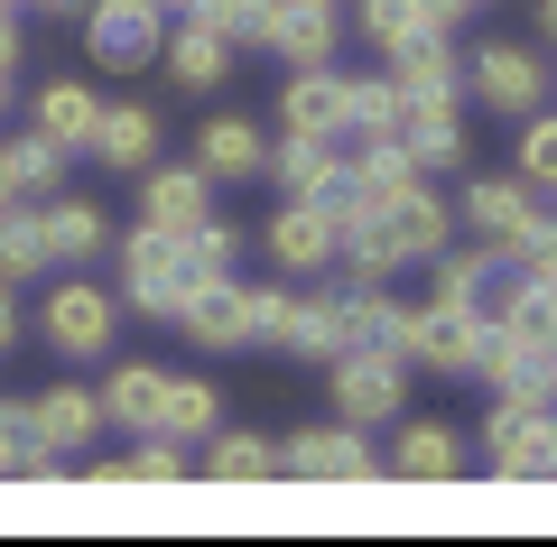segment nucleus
I'll list each match as a JSON object with an SVG mask.
<instances>
[{
    "label": "nucleus",
    "mask_w": 557,
    "mask_h": 547,
    "mask_svg": "<svg viewBox=\"0 0 557 547\" xmlns=\"http://www.w3.org/2000/svg\"><path fill=\"white\" fill-rule=\"evenodd\" d=\"M446 233H456V214L428 196V176H409L391 196H344L335 260H354V278H391V270H409V260H437Z\"/></svg>",
    "instance_id": "nucleus-1"
},
{
    "label": "nucleus",
    "mask_w": 557,
    "mask_h": 547,
    "mask_svg": "<svg viewBox=\"0 0 557 547\" xmlns=\"http://www.w3.org/2000/svg\"><path fill=\"white\" fill-rule=\"evenodd\" d=\"M483 464H493V483H557V409L548 399H493Z\"/></svg>",
    "instance_id": "nucleus-2"
},
{
    "label": "nucleus",
    "mask_w": 557,
    "mask_h": 547,
    "mask_svg": "<svg viewBox=\"0 0 557 547\" xmlns=\"http://www.w3.org/2000/svg\"><path fill=\"white\" fill-rule=\"evenodd\" d=\"M121 334V297L94 288V278H57V288L38 297V344L57 352V362H102Z\"/></svg>",
    "instance_id": "nucleus-3"
},
{
    "label": "nucleus",
    "mask_w": 557,
    "mask_h": 547,
    "mask_svg": "<svg viewBox=\"0 0 557 547\" xmlns=\"http://www.w3.org/2000/svg\"><path fill=\"white\" fill-rule=\"evenodd\" d=\"M391 344L409 352L418 372H437V381H474V352H483V315L456 307V297H428V307H399Z\"/></svg>",
    "instance_id": "nucleus-4"
},
{
    "label": "nucleus",
    "mask_w": 557,
    "mask_h": 547,
    "mask_svg": "<svg viewBox=\"0 0 557 547\" xmlns=\"http://www.w3.org/2000/svg\"><path fill=\"white\" fill-rule=\"evenodd\" d=\"M335 372V418L344 427H391L399 409H409V352L399 344H354L325 362Z\"/></svg>",
    "instance_id": "nucleus-5"
},
{
    "label": "nucleus",
    "mask_w": 557,
    "mask_h": 547,
    "mask_svg": "<svg viewBox=\"0 0 557 547\" xmlns=\"http://www.w3.org/2000/svg\"><path fill=\"white\" fill-rule=\"evenodd\" d=\"M159 38H168V10H159V0H94V10H84V57H94L102 75L159 65Z\"/></svg>",
    "instance_id": "nucleus-6"
},
{
    "label": "nucleus",
    "mask_w": 557,
    "mask_h": 547,
    "mask_svg": "<svg viewBox=\"0 0 557 547\" xmlns=\"http://www.w3.org/2000/svg\"><path fill=\"white\" fill-rule=\"evenodd\" d=\"M121 297H131L139 315H177V297H186V233H159V223L121 233Z\"/></svg>",
    "instance_id": "nucleus-7"
},
{
    "label": "nucleus",
    "mask_w": 557,
    "mask_h": 547,
    "mask_svg": "<svg viewBox=\"0 0 557 547\" xmlns=\"http://www.w3.org/2000/svg\"><path fill=\"white\" fill-rule=\"evenodd\" d=\"M177 325H186V344H196V352H242V344H251V288H242L233 270L196 278V288L177 297Z\"/></svg>",
    "instance_id": "nucleus-8"
},
{
    "label": "nucleus",
    "mask_w": 557,
    "mask_h": 547,
    "mask_svg": "<svg viewBox=\"0 0 557 547\" xmlns=\"http://www.w3.org/2000/svg\"><path fill=\"white\" fill-rule=\"evenodd\" d=\"M260 251H270V270H288V278H317V270H335V204H307V196H288L270 214V233H260Z\"/></svg>",
    "instance_id": "nucleus-9"
},
{
    "label": "nucleus",
    "mask_w": 557,
    "mask_h": 547,
    "mask_svg": "<svg viewBox=\"0 0 557 547\" xmlns=\"http://www.w3.org/2000/svg\"><path fill=\"white\" fill-rule=\"evenodd\" d=\"M260 176H278V196H307V204H335V214H344V139L278 130V149H270Z\"/></svg>",
    "instance_id": "nucleus-10"
},
{
    "label": "nucleus",
    "mask_w": 557,
    "mask_h": 547,
    "mask_svg": "<svg viewBox=\"0 0 557 547\" xmlns=\"http://www.w3.org/2000/svg\"><path fill=\"white\" fill-rule=\"evenodd\" d=\"M278 473H298V483H372L381 473V455L362 446V427H307V436H288L278 446Z\"/></svg>",
    "instance_id": "nucleus-11"
},
{
    "label": "nucleus",
    "mask_w": 557,
    "mask_h": 547,
    "mask_svg": "<svg viewBox=\"0 0 557 547\" xmlns=\"http://www.w3.org/2000/svg\"><path fill=\"white\" fill-rule=\"evenodd\" d=\"M149 186H139V223H159V233H196L205 214H214V176L186 158V167H139Z\"/></svg>",
    "instance_id": "nucleus-12"
},
{
    "label": "nucleus",
    "mask_w": 557,
    "mask_h": 547,
    "mask_svg": "<svg viewBox=\"0 0 557 547\" xmlns=\"http://www.w3.org/2000/svg\"><path fill=\"white\" fill-rule=\"evenodd\" d=\"M465 223H474V233L493 241L502 260H511V251H520V233L539 223V196L520 186V176H474V186H465Z\"/></svg>",
    "instance_id": "nucleus-13"
},
{
    "label": "nucleus",
    "mask_w": 557,
    "mask_h": 547,
    "mask_svg": "<svg viewBox=\"0 0 557 547\" xmlns=\"http://www.w3.org/2000/svg\"><path fill=\"white\" fill-rule=\"evenodd\" d=\"M94 121H102V94L84 75H57V84L28 94V130L57 139V149H94Z\"/></svg>",
    "instance_id": "nucleus-14"
},
{
    "label": "nucleus",
    "mask_w": 557,
    "mask_h": 547,
    "mask_svg": "<svg viewBox=\"0 0 557 547\" xmlns=\"http://www.w3.org/2000/svg\"><path fill=\"white\" fill-rule=\"evenodd\" d=\"M465 84H474L493 112H539V94H548V65H539L530 47H483V57L465 65Z\"/></svg>",
    "instance_id": "nucleus-15"
},
{
    "label": "nucleus",
    "mask_w": 557,
    "mask_h": 547,
    "mask_svg": "<svg viewBox=\"0 0 557 547\" xmlns=\"http://www.w3.org/2000/svg\"><path fill=\"white\" fill-rule=\"evenodd\" d=\"M84 483H94V492H121V483H149V492H159V483H186V446H177L168 427H149L139 446H121V455H102V464H84Z\"/></svg>",
    "instance_id": "nucleus-16"
},
{
    "label": "nucleus",
    "mask_w": 557,
    "mask_h": 547,
    "mask_svg": "<svg viewBox=\"0 0 557 547\" xmlns=\"http://www.w3.org/2000/svg\"><path fill=\"white\" fill-rule=\"evenodd\" d=\"M391 84H399V102H456L465 94V65H456V47H446V28H428V38L399 47Z\"/></svg>",
    "instance_id": "nucleus-17"
},
{
    "label": "nucleus",
    "mask_w": 557,
    "mask_h": 547,
    "mask_svg": "<svg viewBox=\"0 0 557 547\" xmlns=\"http://www.w3.org/2000/svg\"><path fill=\"white\" fill-rule=\"evenodd\" d=\"M278 130L344 139V75H335V57H325V65H298V75H288V94H278Z\"/></svg>",
    "instance_id": "nucleus-18"
},
{
    "label": "nucleus",
    "mask_w": 557,
    "mask_h": 547,
    "mask_svg": "<svg viewBox=\"0 0 557 547\" xmlns=\"http://www.w3.org/2000/svg\"><path fill=\"white\" fill-rule=\"evenodd\" d=\"M159 65H168V84H186V94H214V84L233 75V47H223L196 10H186V20L159 38Z\"/></svg>",
    "instance_id": "nucleus-19"
},
{
    "label": "nucleus",
    "mask_w": 557,
    "mask_h": 547,
    "mask_svg": "<svg viewBox=\"0 0 557 547\" xmlns=\"http://www.w3.org/2000/svg\"><path fill=\"white\" fill-rule=\"evenodd\" d=\"M94 158H102V167H121V176L159 167V112H149V102H102V121H94Z\"/></svg>",
    "instance_id": "nucleus-20"
},
{
    "label": "nucleus",
    "mask_w": 557,
    "mask_h": 547,
    "mask_svg": "<svg viewBox=\"0 0 557 547\" xmlns=\"http://www.w3.org/2000/svg\"><path fill=\"white\" fill-rule=\"evenodd\" d=\"M38 214H47V251H57V270H84V260L112 251V214H102V204H84V196H47Z\"/></svg>",
    "instance_id": "nucleus-21"
},
{
    "label": "nucleus",
    "mask_w": 557,
    "mask_h": 547,
    "mask_svg": "<svg viewBox=\"0 0 557 547\" xmlns=\"http://www.w3.org/2000/svg\"><path fill=\"white\" fill-rule=\"evenodd\" d=\"M196 167L214 176V186H233V176H260V167H270V139H260V121H242V112L205 121V130H196Z\"/></svg>",
    "instance_id": "nucleus-22"
},
{
    "label": "nucleus",
    "mask_w": 557,
    "mask_h": 547,
    "mask_svg": "<svg viewBox=\"0 0 557 547\" xmlns=\"http://www.w3.org/2000/svg\"><path fill=\"white\" fill-rule=\"evenodd\" d=\"M28 427H38L47 455H75V446H94V436H102V399H94V390H65V381H57V390L28 399Z\"/></svg>",
    "instance_id": "nucleus-23"
},
{
    "label": "nucleus",
    "mask_w": 557,
    "mask_h": 547,
    "mask_svg": "<svg viewBox=\"0 0 557 547\" xmlns=\"http://www.w3.org/2000/svg\"><path fill=\"white\" fill-rule=\"evenodd\" d=\"M399 149H409V167H465V112L456 102H399Z\"/></svg>",
    "instance_id": "nucleus-24"
},
{
    "label": "nucleus",
    "mask_w": 557,
    "mask_h": 547,
    "mask_svg": "<svg viewBox=\"0 0 557 547\" xmlns=\"http://www.w3.org/2000/svg\"><path fill=\"white\" fill-rule=\"evenodd\" d=\"M102 427H131V436H149L159 427V409H168V372L159 362H121L112 381H102Z\"/></svg>",
    "instance_id": "nucleus-25"
},
{
    "label": "nucleus",
    "mask_w": 557,
    "mask_h": 547,
    "mask_svg": "<svg viewBox=\"0 0 557 547\" xmlns=\"http://www.w3.org/2000/svg\"><path fill=\"white\" fill-rule=\"evenodd\" d=\"M381 464H391L399 483H456L465 473V436L437 427V418H418V427H399V446L381 455Z\"/></svg>",
    "instance_id": "nucleus-26"
},
{
    "label": "nucleus",
    "mask_w": 557,
    "mask_h": 547,
    "mask_svg": "<svg viewBox=\"0 0 557 547\" xmlns=\"http://www.w3.org/2000/svg\"><path fill=\"white\" fill-rule=\"evenodd\" d=\"M0 483H38V492L65 483V455L38 446V427H28V399H0Z\"/></svg>",
    "instance_id": "nucleus-27"
},
{
    "label": "nucleus",
    "mask_w": 557,
    "mask_h": 547,
    "mask_svg": "<svg viewBox=\"0 0 557 547\" xmlns=\"http://www.w3.org/2000/svg\"><path fill=\"white\" fill-rule=\"evenodd\" d=\"M57 270V251H47V214L38 204H0V278H10V288H38V278Z\"/></svg>",
    "instance_id": "nucleus-28"
},
{
    "label": "nucleus",
    "mask_w": 557,
    "mask_h": 547,
    "mask_svg": "<svg viewBox=\"0 0 557 547\" xmlns=\"http://www.w3.org/2000/svg\"><path fill=\"white\" fill-rule=\"evenodd\" d=\"M270 57L325 65V57H335V10H317V0H278V10H270Z\"/></svg>",
    "instance_id": "nucleus-29"
},
{
    "label": "nucleus",
    "mask_w": 557,
    "mask_h": 547,
    "mask_svg": "<svg viewBox=\"0 0 557 547\" xmlns=\"http://www.w3.org/2000/svg\"><path fill=\"white\" fill-rule=\"evenodd\" d=\"M278 344L307 352V362H335V352H344V297L298 288V297H288V325H278Z\"/></svg>",
    "instance_id": "nucleus-30"
},
{
    "label": "nucleus",
    "mask_w": 557,
    "mask_h": 547,
    "mask_svg": "<svg viewBox=\"0 0 557 547\" xmlns=\"http://www.w3.org/2000/svg\"><path fill=\"white\" fill-rule=\"evenodd\" d=\"M205 473H214V483H270L278 446L251 436V427H214V436H205Z\"/></svg>",
    "instance_id": "nucleus-31"
},
{
    "label": "nucleus",
    "mask_w": 557,
    "mask_h": 547,
    "mask_svg": "<svg viewBox=\"0 0 557 547\" xmlns=\"http://www.w3.org/2000/svg\"><path fill=\"white\" fill-rule=\"evenodd\" d=\"M399 130V84L391 75H344V139H391Z\"/></svg>",
    "instance_id": "nucleus-32"
},
{
    "label": "nucleus",
    "mask_w": 557,
    "mask_h": 547,
    "mask_svg": "<svg viewBox=\"0 0 557 547\" xmlns=\"http://www.w3.org/2000/svg\"><path fill=\"white\" fill-rule=\"evenodd\" d=\"M270 10H278V0H196V20L214 28L233 57H242V47H270Z\"/></svg>",
    "instance_id": "nucleus-33"
},
{
    "label": "nucleus",
    "mask_w": 557,
    "mask_h": 547,
    "mask_svg": "<svg viewBox=\"0 0 557 547\" xmlns=\"http://www.w3.org/2000/svg\"><path fill=\"white\" fill-rule=\"evenodd\" d=\"M493 270H502L493 241H483V251H437V297H456V307H474V315H483V297H493Z\"/></svg>",
    "instance_id": "nucleus-34"
},
{
    "label": "nucleus",
    "mask_w": 557,
    "mask_h": 547,
    "mask_svg": "<svg viewBox=\"0 0 557 547\" xmlns=\"http://www.w3.org/2000/svg\"><path fill=\"white\" fill-rule=\"evenodd\" d=\"M159 427H168V436H214V427H223L214 381H177V372H168V409H159Z\"/></svg>",
    "instance_id": "nucleus-35"
},
{
    "label": "nucleus",
    "mask_w": 557,
    "mask_h": 547,
    "mask_svg": "<svg viewBox=\"0 0 557 547\" xmlns=\"http://www.w3.org/2000/svg\"><path fill=\"white\" fill-rule=\"evenodd\" d=\"M428 28H437V20H428V0H362V38H372L381 57H399V47L428 38Z\"/></svg>",
    "instance_id": "nucleus-36"
},
{
    "label": "nucleus",
    "mask_w": 557,
    "mask_h": 547,
    "mask_svg": "<svg viewBox=\"0 0 557 547\" xmlns=\"http://www.w3.org/2000/svg\"><path fill=\"white\" fill-rule=\"evenodd\" d=\"M65 158H75V149H57V139H38V130L10 139V167H20V196H28V204H47V196L65 186Z\"/></svg>",
    "instance_id": "nucleus-37"
},
{
    "label": "nucleus",
    "mask_w": 557,
    "mask_h": 547,
    "mask_svg": "<svg viewBox=\"0 0 557 547\" xmlns=\"http://www.w3.org/2000/svg\"><path fill=\"white\" fill-rule=\"evenodd\" d=\"M223 270H242V233L205 214L196 233H186V288H196V278H223Z\"/></svg>",
    "instance_id": "nucleus-38"
},
{
    "label": "nucleus",
    "mask_w": 557,
    "mask_h": 547,
    "mask_svg": "<svg viewBox=\"0 0 557 547\" xmlns=\"http://www.w3.org/2000/svg\"><path fill=\"white\" fill-rule=\"evenodd\" d=\"M520 186L557 196V112H530V130H520Z\"/></svg>",
    "instance_id": "nucleus-39"
},
{
    "label": "nucleus",
    "mask_w": 557,
    "mask_h": 547,
    "mask_svg": "<svg viewBox=\"0 0 557 547\" xmlns=\"http://www.w3.org/2000/svg\"><path fill=\"white\" fill-rule=\"evenodd\" d=\"M20 334H28V315H20V288L0 278V352H20Z\"/></svg>",
    "instance_id": "nucleus-40"
},
{
    "label": "nucleus",
    "mask_w": 557,
    "mask_h": 547,
    "mask_svg": "<svg viewBox=\"0 0 557 547\" xmlns=\"http://www.w3.org/2000/svg\"><path fill=\"white\" fill-rule=\"evenodd\" d=\"M0 75H20V20H10V0H0Z\"/></svg>",
    "instance_id": "nucleus-41"
},
{
    "label": "nucleus",
    "mask_w": 557,
    "mask_h": 547,
    "mask_svg": "<svg viewBox=\"0 0 557 547\" xmlns=\"http://www.w3.org/2000/svg\"><path fill=\"white\" fill-rule=\"evenodd\" d=\"M474 10H483V0H428V20H437V28H456V20H474Z\"/></svg>",
    "instance_id": "nucleus-42"
},
{
    "label": "nucleus",
    "mask_w": 557,
    "mask_h": 547,
    "mask_svg": "<svg viewBox=\"0 0 557 547\" xmlns=\"http://www.w3.org/2000/svg\"><path fill=\"white\" fill-rule=\"evenodd\" d=\"M0 204H20V167H10V139H0Z\"/></svg>",
    "instance_id": "nucleus-43"
},
{
    "label": "nucleus",
    "mask_w": 557,
    "mask_h": 547,
    "mask_svg": "<svg viewBox=\"0 0 557 547\" xmlns=\"http://www.w3.org/2000/svg\"><path fill=\"white\" fill-rule=\"evenodd\" d=\"M10 10H47V20H65V10H84V0H10Z\"/></svg>",
    "instance_id": "nucleus-44"
},
{
    "label": "nucleus",
    "mask_w": 557,
    "mask_h": 547,
    "mask_svg": "<svg viewBox=\"0 0 557 547\" xmlns=\"http://www.w3.org/2000/svg\"><path fill=\"white\" fill-rule=\"evenodd\" d=\"M539 28H548V38H557V0H539Z\"/></svg>",
    "instance_id": "nucleus-45"
},
{
    "label": "nucleus",
    "mask_w": 557,
    "mask_h": 547,
    "mask_svg": "<svg viewBox=\"0 0 557 547\" xmlns=\"http://www.w3.org/2000/svg\"><path fill=\"white\" fill-rule=\"evenodd\" d=\"M159 10H168V20H186V10H196V0H159Z\"/></svg>",
    "instance_id": "nucleus-46"
},
{
    "label": "nucleus",
    "mask_w": 557,
    "mask_h": 547,
    "mask_svg": "<svg viewBox=\"0 0 557 547\" xmlns=\"http://www.w3.org/2000/svg\"><path fill=\"white\" fill-rule=\"evenodd\" d=\"M0 112H10V75H0Z\"/></svg>",
    "instance_id": "nucleus-47"
},
{
    "label": "nucleus",
    "mask_w": 557,
    "mask_h": 547,
    "mask_svg": "<svg viewBox=\"0 0 557 547\" xmlns=\"http://www.w3.org/2000/svg\"><path fill=\"white\" fill-rule=\"evenodd\" d=\"M317 10H335V0H317Z\"/></svg>",
    "instance_id": "nucleus-48"
}]
</instances>
